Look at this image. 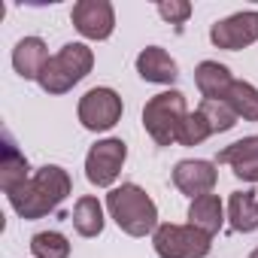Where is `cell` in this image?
Masks as SVG:
<instances>
[{"instance_id":"19","label":"cell","mask_w":258,"mask_h":258,"mask_svg":"<svg viewBox=\"0 0 258 258\" xmlns=\"http://www.w3.org/2000/svg\"><path fill=\"white\" fill-rule=\"evenodd\" d=\"M73 228L82 237H97L103 231V207L97 198H79L73 207Z\"/></svg>"},{"instance_id":"14","label":"cell","mask_w":258,"mask_h":258,"mask_svg":"<svg viewBox=\"0 0 258 258\" xmlns=\"http://www.w3.org/2000/svg\"><path fill=\"white\" fill-rule=\"evenodd\" d=\"M28 179H31V164L19 152V146L13 143V137L7 134L4 137V152H0V188L10 195L13 188H19Z\"/></svg>"},{"instance_id":"1","label":"cell","mask_w":258,"mask_h":258,"mask_svg":"<svg viewBox=\"0 0 258 258\" xmlns=\"http://www.w3.org/2000/svg\"><path fill=\"white\" fill-rule=\"evenodd\" d=\"M70 188H73V182H70L67 170L58 167V164H46L28 182H22L19 188H13L7 198H10L13 210L22 219H43L46 213H52L70 195Z\"/></svg>"},{"instance_id":"11","label":"cell","mask_w":258,"mask_h":258,"mask_svg":"<svg viewBox=\"0 0 258 258\" xmlns=\"http://www.w3.org/2000/svg\"><path fill=\"white\" fill-rule=\"evenodd\" d=\"M219 164H231L234 176L246 179V182H258V137H243L231 146H225L216 155Z\"/></svg>"},{"instance_id":"8","label":"cell","mask_w":258,"mask_h":258,"mask_svg":"<svg viewBox=\"0 0 258 258\" xmlns=\"http://www.w3.org/2000/svg\"><path fill=\"white\" fill-rule=\"evenodd\" d=\"M210 40L213 46L219 49H228V52H237V49H246L258 40V13H237L231 19H222L210 28Z\"/></svg>"},{"instance_id":"23","label":"cell","mask_w":258,"mask_h":258,"mask_svg":"<svg viewBox=\"0 0 258 258\" xmlns=\"http://www.w3.org/2000/svg\"><path fill=\"white\" fill-rule=\"evenodd\" d=\"M158 13H161V19H167L170 25H182V22L191 16V4H185V0H161V4H158Z\"/></svg>"},{"instance_id":"24","label":"cell","mask_w":258,"mask_h":258,"mask_svg":"<svg viewBox=\"0 0 258 258\" xmlns=\"http://www.w3.org/2000/svg\"><path fill=\"white\" fill-rule=\"evenodd\" d=\"M249 258H258V249H255V252H252V255H249Z\"/></svg>"},{"instance_id":"5","label":"cell","mask_w":258,"mask_h":258,"mask_svg":"<svg viewBox=\"0 0 258 258\" xmlns=\"http://www.w3.org/2000/svg\"><path fill=\"white\" fill-rule=\"evenodd\" d=\"M213 237L198 231L195 225H158L155 228V252L161 258H207Z\"/></svg>"},{"instance_id":"13","label":"cell","mask_w":258,"mask_h":258,"mask_svg":"<svg viewBox=\"0 0 258 258\" xmlns=\"http://www.w3.org/2000/svg\"><path fill=\"white\" fill-rule=\"evenodd\" d=\"M137 73H140L146 82L170 85V82L179 76V67H176V61H173L161 46H146V49L137 55Z\"/></svg>"},{"instance_id":"15","label":"cell","mask_w":258,"mask_h":258,"mask_svg":"<svg viewBox=\"0 0 258 258\" xmlns=\"http://www.w3.org/2000/svg\"><path fill=\"white\" fill-rule=\"evenodd\" d=\"M195 82L204 94V100H225L228 88H231V70L219 61H201L195 70Z\"/></svg>"},{"instance_id":"3","label":"cell","mask_w":258,"mask_h":258,"mask_svg":"<svg viewBox=\"0 0 258 258\" xmlns=\"http://www.w3.org/2000/svg\"><path fill=\"white\" fill-rule=\"evenodd\" d=\"M185 118H188V106L182 91H161L149 97V103L143 106V127L158 146L179 143V131Z\"/></svg>"},{"instance_id":"20","label":"cell","mask_w":258,"mask_h":258,"mask_svg":"<svg viewBox=\"0 0 258 258\" xmlns=\"http://www.w3.org/2000/svg\"><path fill=\"white\" fill-rule=\"evenodd\" d=\"M31 252H34V258H67L70 243L58 231H40L31 237Z\"/></svg>"},{"instance_id":"12","label":"cell","mask_w":258,"mask_h":258,"mask_svg":"<svg viewBox=\"0 0 258 258\" xmlns=\"http://www.w3.org/2000/svg\"><path fill=\"white\" fill-rule=\"evenodd\" d=\"M46 64H49V49L40 37H25L13 49V67L22 79H40Z\"/></svg>"},{"instance_id":"7","label":"cell","mask_w":258,"mask_h":258,"mask_svg":"<svg viewBox=\"0 0 258 258\" xmlns=\"http://www.w3.org/2000/svg\"><path fill=\"white\" fill-rule=\"evenodd\" d=\"M121 118V97L112 88H91L79 100V121L88 131H109Z\"/></svg>"},{"instance_id":"22","label":"cell","mask_w":258,"mask_h":258,"mask_svg":"<svg viewBox=\"0 0 258 258\" xmlns=\"http://www.w3.org/2000/svg\"><path fill=\"white\" fill-rule=\"evenodd\" d=\"M210 134H213L210 124H207L204 115L195 109V112H188V118H185V124H182V131H179V143H182V146H198V143H204Z\"/></svg>"},{"instance_id":"21","label":"cell","mask_w":258,"mask_h":258,"mask_svg":"<svg viewBox=\"0 0 258 258\" xmlns=\"http://www.w3.org/2000/svg\"><path fill=\"white\" fill-rule=\"evenodd\" d=\"M198 112L204 115V121L210 124V131H213V134L231 131V127L237 124V115H234V109H231L225 100H204V103L198 106Z\"/></svg>"},{"instance_id":"4","label":"cell","mask_w":258,"mask_h":258,"mask_svg":"<svg viewBox=\"0 0 258 258\" xmlns=\"http://www.w3.org/2000/svg\"><path fill=\"white\" fill-rule=\"evenodd\" d=\"M94 67V52L85 43H67L58 55L49 58L46 70L40 73V88L49 94H64L70 91L79 79H85Z\"/></svg>"},{"instance_id":"6","label":"cell","mask_w":258,"mask_h":258,"mask_svg":"<svg viewBox=\"0 0 258 258\" xmlns=\"http://www.w3.org/2000/svg\"><path fill=\"white\" fill-rule=\"evenodd\" d=\"M124 158H127V146L121 140L109 137V140L94 143L88 149V158H85V176H88V182L91 185H100V188L112 185L115 176L121 173Z\"/></svg>"},{"instance_id":"10","label":"cell","mask_w":258,"mask_h":258,"mask_svg":"<svg viewBox=\"0 0 258 258\" xmlns=\"http://www.w3.org/2000/svg\"><path fill=\"white\" fill-rule=\"evenodd\" d=\"M216 164L213 161H179L173 167V185L188 195V198H201L210 195L216 185Z\"/></svg>"},{"instance_id":"16","label":"cell","mask_w":258,"mask_h":258,"mask_svg":"<svg viewBox=\"0 0 258 258\" xmlns=\"http://www.w3.org/2000/svg\"><path fill=\"white\" fill-rule=\"evenodd\" d=\"M222 222H225V210H222L219 195H201V198L191 201V207H188V225H195L198 231H204V234L213 237V234H219Z\"/></svg>"},{"instance_id":"18","label":"cell","mask_w":258,"mask_h":258,"mask_svg":"<svg viewBox=\"0 0 258 258\" xmlns=\"http://www.w3.org/2000/svg\"><path fill=\"white\" fill-rule=\"evenodd\" d=\"M225 103L234 109L237 118H246V121H258V88L249 85V82H240L234 79L228 94H225Z\"/></svg>"},{"instance_id":"9","label":"cell","mask_w":258,"mask_h":258,"mask_svg":"<svg viewBox=\"0 0 258 258\" xmlns=\"http://www.w3.org/2000/svg\"><path fill=\"white\" fill-rule=\"evenodd\" d=\"M70 19H73V28L88 40H106L115 28V13L109 0H79Z\"/></svg>"},{"instance_id":"17","label":"cell","mask_w":258,"mask_h":258,"mask_svg":"<svg viewBox=\"0 0 258 258\" xmlns=\"http://www.w3.org/2000/svg\"><path fill=\"white\" fill-rule=\"evenodd\" d=\"M228 219H231V228L240 231V234H249L258 228V201H255V191H234L231 201H228Z\"/></svg>"},{"instance_id":"2","label":"cell","mask_w":258,"mask_h":258,"mask_svg":"<svg viewBox=\"0 0 258 258\" xmlns=\"http://www.w3.org/2000/svg\"><path fill=\"white\" fill-rule=\"evenodd\" d=\"M106 207H109V216L115 219V225L131 237H146L149 231L158 228L155 201L134 182H124V185L112 188L106 195Z\"/></svg>"}]
</instances>
